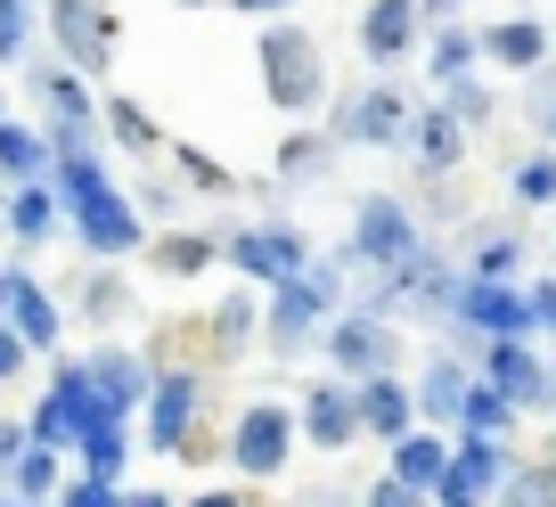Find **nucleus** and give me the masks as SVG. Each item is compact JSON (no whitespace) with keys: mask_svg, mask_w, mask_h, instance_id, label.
Returning a JSON list of instances; mask_svg holds the SVG:
<instances>
[{"mask_svg":"<svg viewBox=\"0 0 556 507\" xmlns=\"http://www.w3.org/2000/svg\"><path fill=\"white\" fill-rule=\"evenodd\" d=\"M442 115H451L458 123V131H467V140H475V131H483V123H491V106H500V99H491V90H483V74H475V83H458V90H442Z\"/></svg>","mask_w":556,"mask_h":507,"instance_id":"37","label":"nucleus"},{"mask_svg":"<svg viewBox=\"0 0 556 507\" xmlns=\"http://www.w3.org/2000/svg\"><path fill=\"white\" fill-rule=\"evenodd\" d=\"M361 507H434V499H426V491H409V483H393V474H377Z\"/></svg>","mask_w":556,"mask_h":507,"instance_id":"42","label":"nucleus"},{"mask_svg":"<svg viewBox=\"0 0 556 507\" xmlns=\"http://www.w3.org/2000/svg\"><path fill=\"white\" fill-rule=\"evenodd\" d=\"M417 213L401 205L393 189H368L361 205H352V238H344V254H352V270H401L417 254Z\"/></svg>","mask_w":556,"mask_h":507,"instance_id":"5","label":"nucleus"},{"mask_svg":"<svg viewBox=\"0 0 556 507\" xmlns=\"http://www.w3.org/2000/svg\"><path fill=\"white\" fill-rule=\"evenodd\" d=\"M25 180H50V140L34 123L0 115V189H25Z\"/></svg>","mask_w":556,"mask_h":507,"instance_id":"27","label":"nucleus"},{"mask_svg":"<svg viewBox=\"0 0 556 507\" xmlns=\"http://www.w3.org/2000/svg\"><path fill=\"white\" fill-rule=\"evenodd\" d=\"M34 99L50 106V123H99V90L74 66H34Z\"/></svg>","mask_w":556,"mask_h":507,"instance_id":"29","label":"nucleus"},{"mask_svg":"<svg viewBox=\"0 0 556 507\" xmlns=\"http://www.w3.org/2000/svg\"><path fill=\"white\" fill-rule=\"evenodd\" d=\"M222 458L245 474V483H278L287 458H295V402H278V393L245 402L238 418H229V451Z\"/></svg>","mask_w":556,"mask_h":507,"instance_id":"2","label":"nucleus"},{"mask_svg":"<svg viewBox=\"0 0 556 507\" xmlns=\"http://www.w3.org/2000/svg\"><path fill=\"white\" fill-rule=\"evenodd\" d=\"M213 409V377H189V368H164L148 409H139V442L156 458H180V442L197 434V418Z\"/></svg>","mask_w":556,"mask_h":507,"instance_id":"9","label":"nucleus"},{"mask_svg":"<svg viewBox=\"0 0 556 507\" xmlns=\"http://www.w3.org/2000/svg\"><path fill=\"white\" fill-rule=\"evenodd\" d=\"M451 263H458V279H467V287H523L516 279V270H523V238L507 221H475Z\"/></svg>","mask_w":556,"mask_h":507,"instance_id":"16","label":"nucleus"},{"mask_svg":"<svg viewBox=\"0 0 556 507\" xmlns=\"http://www.w3.org/2000/svg\"><path fill=\"white\" fill-rule=\"evenodd\" d=\"M467 385H475V368L458 360V352H434V368L417 377V426L426 434H458V402H467Z\"/></svg>","mask_w":556,"mask_h":507,"instance_id":"18","label":"nucleus"},{"mask_svg":"<svg viewBox=\"0 0 556 507\" xmlns=\"http://www.w3.org/2000/svg\"><path fill=\"white\" fill-rule=\"evenodd\" d=\"M50 507H123V491H99V483H83V474H66V491H58Z\"/></svg>","mask_w":556,"mask_h":507,"instance_id":"43","label":"nucleus"},{"mask_svg":"<svg viewBox=\"0 0 556 507\" xmlns=\"http://www.w3.org/2000/svg\"><path fill=\"white\" fill-rule=\"evenodd\" d=\"M229 9H245V17H262V25H270V17H287L295 0H229Z\"/></svg>","mask_w":556,"mask_h":507,"instance_id":"48","label":"nucleus"},{"mask_svg":"<svg viewBox=\"0 0 556 507\" xmlns=\"http://www.w3.org/2000/svg\"><path fill=\"white\" fill-rule=\"evenodd\" d=\"M516 467V442H483V434H451V467L434 483V507H491V491Z\"/></svg>","mask_w":556,"mask_h":507,"instance_id":"12","label":"nucleus"},{"mask_svg":"<svg viewBox=\"0 0 556 507\" xmlns=\"http://www.w3.org/2000/svg\"><path fill=\"white\" fill-rule=\"evenodd\" d=\"M361 434V402H352L344 377H312V385L295 393V442H312V451H344V442Z\"/></svg>","mask_w":556,"mask_h":507,"instance_id":"15","label":"nucleus"},{"mask_svg":"<svg viewBox=\"0 0 556 507\" xmlns=\"http://www.w3.org/2000/svg\"><path fill=\"white\" fill-rule=\"evenodd\" d=\"M548 41H556V25H548Z\"/></svg>","mask_w":556,"mask_h":507,"instance_id":"54","label":"nucleus"},{"mask_svg":"<svg viewBox=\"0 0 556 507\" xmlns=\"http://www.w3.org/2000/svg\"><path fill=\"white\" fill-rule=\"evenodd\" d=\"M548 25L540 17H491V25H475V58L483 66H507V74H540L548 66Z\"/></svg>","mask_w":556,"mask_h":507,"instance_id":"17","label":"nucleus"},{"mask_svg":"<svg viewBox=\"0 0 556 507\" xmlns=\"http://www.w3.org/2000/svg\"><path fill=\"white\" fill-rule=\"evenodd\" d=\"M180 507H262L254 491H197V499H180Z\"/></svg>","mask_w":556,"mask_h":507,"instance_id":"46","label":"nucleus"},{"mask_svg":"<svg viewBox=\"0 0 556 507\" xmlns=\"http://www.w3.org/2000/svg\"><path fill=\"white\" fill-rule=\"evenodd\" d=\"M475 377H483L516 418H556V368H548L540 344H483L475 352Z\"/></svg>","mask_w":556,"mask_h":507,"instance_id":"6","label":"nucleus"},{"mask_svg":"<svg viewBox=\"0 0 556 507\" xmlns=\"http://www.w3.org/2000/svg\"><path fill=\"white\" fill-rule=\"evenodd\" d=\"M0 328L17 335L34 360H58V352H66V312H58V295H50L25 263H9V303H0Z\"/></svg>","mask_w":556,"mask_h":507,"instance_id":"13","label":"nucleus"},{"mask_svg":"<svg viewBox=\"0 0 556 507\" xmlns=\"http://www.w3.org/2000/svg\"><path fill=\"white\" fill-rule=\"evenodd\" d=\"M417 0H368L361 9V58L368 66H401V58L417 50Z\"/></svg>","mask_w":556,"mask_h":507,"instance_id":"19","label":"nucleus"},{"mask_svg":"<svg viewBox=\"0 0 556 507\" xmlns=\"http://www.w3.org/2000/svg\"><path fill=\"white\" fill-rule=\"evenodd\" d=\"M17 458H25V418H0V483H9Z\"/></svg>","mask_w":556,"mask_h":507,"instance_id":"44","label":"nucleus"},{"mask_svg":"<svg viewBox=\"0 0 556 507\" xmlns=\"http://www.w3.org/2000/svg\"><path fill=\"white\" fill-rule=\"evenodd\" d=\"M34 50V0H0V66H25Z\"/></svg>","mask_w":556,"mask_h":507,"instance_id":"39","label":"nucleus"},{"mask_svg":"<svg viewBox=\"0 0 556 507\" xmlns=\"http://www.w3.org/2000/svg\"><path fill=\"white\" fill-rule=\"evenodd\" d=\"M458 434H483V442H507V434H516V409H507L500 393H491L483 377H475V385H467V402H458Z\"/></svg>","mask_w":556,"mask_h":507,"instance_id":"35","label":"nucleus"},{"mask_svg":"<svg viewBox=\"0 0 556 507\" xmlns=\"http://www.w3.org/2000/svg\"><path fill=\"white\" fill-rule=\"evenodd\" d=\"M523 312H532V335H548V344H556V279L523 287Z\"/></svg>","mask_w":556,"mask_h":507,"instance_id":"41","label":"nucleus"},{"mask_svg":"<svg viewBox=\"0 0 556 507\" xmlns=\"http://www.w3.org/2000/svg\"><path fill=\"white\" fill-rule=\"evenodd\" d=\"M254 66H262V99H270L278 115H312V106H328V50H319L312 25L270 17L262 41H254Z\"/></svg>","mask_w":556,"mask_h":507,"instance_id":"1","label":"nucleus"},{"mask_svg":"<svg viewBox=\"0 0 556 507\" xmlns=\"http://www.w3.org/2000/svg\"><path fill=\"white\" fill-rule=\"evenodd\" d=\"M41 25H50V41H58V66H74L90 83V74H106L115 66V9L106 0H41Z\"/></svg>","mask_w":556,"mask_h":507,"instance_id":"8","label":"nucleus"},{"mask_svg":"<svg viewBox=\"0 0 556 507\" xmlns=\"http://www.w3.org/2000/svg\"><path fill=\"white\" fill-rule=\"evenodd\" d=\"M491 507H556V467L548 458H516L507 483L491 491Z\"/></svg>","mask_w":556,"mask_h":507,"instance_id":"34","label":"nucleus"},{"mask_svg":"<svg viewBox=\"0 0 556 507\" xmlns=\"http://www.w3.org/2000/svg\"><path fill=\"white\" fill-rule=\"evenodd\" d=\"M0 507H25V499H9V491H0Z\"/></svg>","mask_w":556,"mask_h":507,"instance_id":"53","label":"nucleus"},{"mask_svg":"<svg viewBox=\"0 0 556 507\" xmlns=\"http://www.w3.org/2000/svg\"><path fill=\"white\" fill-rule=\"evenodd\" d=\"M222 263L238 270L245 287H287L303 263H312V245H303V229H287V221H254V229H229L222 238Z\"/></svg>","mask_w":556,"mask_h":507,"instance_id":"10","label":"nucleus"},{"mask_svg":"<svg viewBox=\"0 0 556 507\" xmlns=\"http://www.w3.org/2000/svg\"><path fill=\"white\" fill-rule=\"evenodd\" d=\"M90 426H106V418H99V402H90L83 352H58V360H50V393H41L34 418H25V442H41V451H74Z\"/></svg>","mask_w":556,"mask_h":507,"instance_id":"4","label":"nucleus"},{"mask_svg":"<svg viewBox=\"0 0 556 507\" xmlns=\"http://www.w3.org/2000/svg\"><path fill=\"white\" fill-rule=\"evenodd\" d=\"M173 164L189 173V189H213V197H229V189H238V173H229L222 156H205L197 140H173Z\"/></svg>","mask_w":556,"mask_h":507,"instance_id":"38","label":"nucleus"},{"mask_svg":"<svg viewBox=\"0 0 556 507\" xmlns=\"http://www.w3.org/2000/svg\"><path fill=\"white\" fill-rule=\"evenodd\" d=\"M523 115H532V131L556 148V66H540V74H523Z\"/></svg>","mask_w":556,"mask_h":507,"instance_id":"40","label":"nucleus"},{"mask_svg":"<svg viewBox=\"0 0 556 507\" xmlns=\"http://www.w3.org/2000/svg\"><path fill=\"white\" fill-rule=\"evenodd\" d=\"M58 197L50 180H25V189H9V221H0V238H17V245H50L58 238Z\"/></svg>","mask_w":556,"mask_h":507,"instance_id":"28","label":"nucleus"},{"mask_svg":"<svg viewBox=\"0 0 556 507\" xmlns=\"http://www.w3.org/2000/svg\"><path fill=\"white\" fill-rule=\"evenodd\" d=\"M66 451H41V442H25V458L9 467V499H25V507H50L58 491H66Z\"/></svg>","mask_w":556,"mask_h":507,"instance_id":"31","label":"nucleus"},{"mask_svg":"<svg viewBox=\"0 0 556 507\" xmlns=\"http://www.w3.org/2000/svg\"><path fill=\"white\" fill-rule=\"evenodd\" d=\"M426 74H434V90H458L483 74V58H475V25H434V41H426Z\"/></svg>","mask_w":556,"mask_h":507,"instance_id":"32","label":"nucleus"},{"mask_svg":"<svg viewBox=\"0 0 556 507\" xmlns=\"http://www.w3.org/2000/svg\"><path fill=\"white\" fill-rule=\"evenodd\" d=\"M74 312H90L99 328H123L131 319V287H123V263H90L74 279Z\"/></svg>","mask_w":556,"mask_h":507,"instance_id":"30","label":"nucleus"},{"mask_svg":"<svg viewBox=\"0 0 556 507\" xmlns=\"http://www.w3.org/2000/svg\"><path fill=\"white\" fill-rule=\"evenodd\" d=\"M319 352H328V377L368 385V377H393L401 328H393V319H368V312H336L328 328H319Z\"/></svg>","mask_w":556,"mask_h":507,"instance_id":"7","label":"nucleus"},{"mask_svg":"<svg viewBox=\"0 0 556 507\" xmlns=\"http://www.w3.org/2000/svg\"><path fill=\"white\" fill-rule=\"evenodd\" d=\"M0 221H9V189H0Z\"/></svg>","mask_w":556,"mask_h":507,"instance_id":"52","label":"nucleus"},{"mask_svg":"<svg viewBox=\"0 0 556 507\" xmlns=\"http://www.w3.org/2000/svg\"><path fill=\"white\" fill-rule=\"evenodd\" d=\"M409 164H417L426 180L458 173V164H467V131H458L442 106H417V123H409Z\"/></svg>","mask_w":556,"mask_h":507,"instance_id":"23","label":"nucleus"},{"mask_svg":"<svg viewBox=\"0 0 556 507\" xmlns=\"http://www.w3.org/2000/svg\"><path fill=\"white\" fill-rule=\"evenodd\" d=\"M25 360H34V352H25L9 328H0V385H17V377H25Z\"/></svg>","mask_w":556,"mask_h":507,"instance_id":"45","label":"nucleus"},{"mask_svg":"<svg viewBox=\"0 0 556 507\" xmlns=\"http://www.w3.org/2000/svg\"><path fill=\"white\" fill-rule=\"evenodd\" d=\"M442 467H451V434H426V426H409V434L393 442V483H409V491H426L434 499V483H442Z\"/></svg>","mask_w":556,"mask_h":507,"instance_id":"25","label":"nucleus"},{"mask_svg":"<svg viewBox=\"0 0 556 507\" xmlns=\"http://www.w3.org/2000/svg\"><path fill=\"white\" fill-rule=\"evenodd\" d=\"M83 377H90V402H99L106 426H131L139 409H148V393H156V368H148V352H131V344L83 352Z\"/></svg>","mask_w":556,"mask_h":507,"instance_id":"11","label":"nucleus"},{"mask_svg":"<svg viewBox=\"0 0 556 507\" xmlns=\"http://www.w3.org/2000/svg\"><path fill=\"white\" fill-rule=\"evenodd\" d=\"M254 335H262V303H254V287H229V295L213 303V319H205V368L238 360Z\"/></svg>","mask_w":556,"mask_h":507,"instance_id":"21","label":"nucleus"},{"mask_svg":"<svg viewBox=\"0 0 556 507\" xmlns=\"http://www.w3.org/2000/svg\"><path fill=\"white\" fill-rule=\"evenodd\" d=\"M507 197H516V213H540L556 205V148H532V156L507 173Z\"/></svg>","mask_w":556,"mask_h":507,"instance_id":"36","label":"nucleus"},{"mask_svg":"<svg viewBox=\"0 0 556 507\" xmlns=\"http://www.w3.org/2000/svg\"><path fill=\"white\" fill-rule=\"evenodd\" d=\"M180 9H229V0H180Z\"/></svg>","mask_w":556,"mask_h":507,"instance_id":"50","label":"nucleus"},{"mask_svg":"<svg viewBox=\"0 0 556 507\" xmlns=\"http://www.w3.org/2000/svg\"><path fill=\"white\" fill-rule=\"evenodd\" d=\"M409 123H417V99L393 74H377V83H361L352 99H336L328 140L336 148H409Z\"/></svg>","mask_w":556,"mask_h":507,"instance_id":"3","label":"nucleus"},{"mask_svg":"<svg viewBox=\"0 0 556 507\" xmlns=\"http://www.w3.org/2000/svg\"><path fill=\"white\" fill-rule=\"evenodd\" d=\"M451 328H467V344H532V312H523V287H467L458 279V312Z\"/></svg>","mask_w":556,"mask_h":507,"instance_id":"14","label":"nucleus"},{"mask_svg":"<svg viewBox=\"0 0 556 507\" xmlns=\"http://www.w3.org/2000/svg\"><path fill=\"white\" fill-rule=\"evenodd\" d=\"M0 303H9V263H0Z\"/></svg>","mask_w":556,"mask_h":507,"instance_id":"51","label":"nucleus"},{"mask_svg":"<svg viewBox=\"0 0 556 507\" xmlns=\"http://www.w3.org/2000/svg\"><path fill=\"white\" fill-rule=\"evenodd\" d=\"M66 458H74V474H83V483L123 491V467H131V426H90Z\"/></svg>","mask_w":556,"mask_h":507,"instance_id":"24","label":"nucleus"},{"mask_svg":"<svg viewBox=\"0 0 556 507\" xmlns=\"http://www.w3.org/2000/svg\"><path fill=\"white\" fill-rule=\"evenodd\" d=\"M458 9L467 0H417V25H458Z\"/></svg>","mask_w":556,"mask_h":507,"instance_id":"47","label":"nucleus"},{"mask_svg":"<svg viewBox=\"0 0 556 507\" xmlns=\"http://www.w3.org/2000/svg\"><path fill=\"white\" fill-rule=\"evenodd\" d=\"M139 263L156 270V279H205V270L222 263V238H213V229H148Z\"/></svg>","mask_w":556,"mask_h":507,"instance_id":"20","label":"nucleus"},{"mask_svg":"<svg viewBox=\"0 0 556 507\" xmlns=\"http://www.w3.org/2000/svg\"><path fill=\"white\" fill-rule=\"evenodd\" d=\"M0 115H9V106H0Z\"/></svg>","mask_w":556,"mask_h":507,"instance_id":"55","label":"nucleus"},{"mask_svg":"<svg viewBox=\"0 0 556 507\" xmlns=\"http://www.w3.org/2000/svg\"><path fill=\"white\" fill-rule=\"evenodd\" d=\"M99 123L115 131V148H131V156H164V148H173V131H164L139 99H123V90H106V99H99Z\"/></svg>","mask_w":556,"mask_h":507,"instance_id":"26","label":"nucleus"},{"mask_svg":"<svg viewBox=\"0 0 556 507\" xmlns=\"http://www.w3.org/2000/svg\"><path fill=\"white\" fill-rule=\"evenodd\" d=\"M328 164H336V140H328V131H287V140L270 148V173H278V180H319Z\"/></svg>","mask_w":556,"mask_h":507,"instance_id":"33","label":"nucleus"},{"mask_svg":"<svg viewBox=\"0 0 556 507\" xmlns=\"http://www.w3.org/2000/svg\"><path fill=\"white\" fill-rule=\"evenodd\" d=\"M352 402H361V434H377L384 451L417 426V393L401 377H368V385H352Z\"/></svg>","mask_w":556,"mask_h":507,"instance_id":"22","label":"nucleus"},{"mask_svg":"<svg viewBox=\"0 0 556 507\" xmlns=\"http://www.w3.org/2000/svg\"><path fill=\"white\" fill-rule=\"evenodd\" d=\"M123 507H180V499H173V491H148V483H139V491H123Z\"/></svg>","mask_w":556,"mask_h":507,"instance_id":"49","label":"nucleus"}]
</instances>
